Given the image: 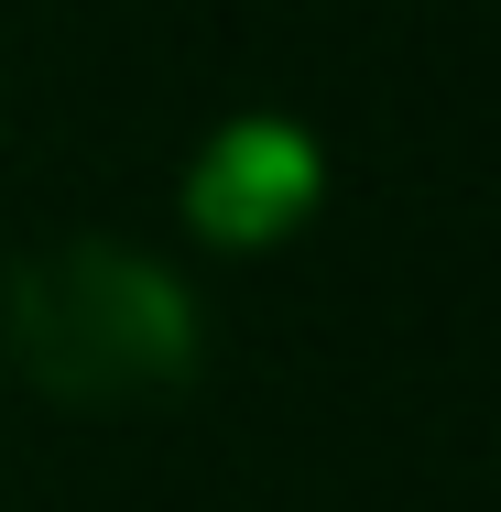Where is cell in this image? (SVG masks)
Returning a JSON list of instances; mask_svg holds the SVG:
<instances>
[{
	"label": "cell",
	"instance_id": "6da1fadb",
	"mask_svg": "<svg viewBox=\"0 0 501 512\" xmlns=\"http://www.w3.org/2000/svg\"><path fill=\"white\" fill-rule=\"evenodd\" d=\"M11 360L55 404H142V393L186 382L197 316L153 262H131L109 240H66L11 273Z\"/></svg>",
	"mask_w": 501,
	"mask_h": 512
},
{
	"label": "cell",
	"instance_id": "7a4b0ae2",
	"mask_svg": "<svg viewBox=\"0 0 501 512\" xmlns=\"http://www.w3.org/2000/svg\"><path fill=\"white\" fill-rule=\"evenodd\" d=\"M305 197H316V142H305L295 120H240V131H218L207 164H197V186H186V207H197L218 240H273Z\"/></svg>",
	"mask_w": 501,
	"mask_h": 512
}]
</instances>
